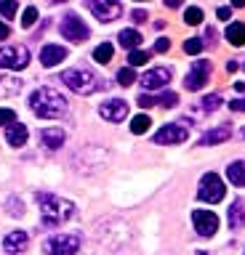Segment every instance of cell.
I'll list each match as a JSON object with an SVG mask.
<instances>
[{
    "mask_svg": "<svg viewBox=\"0 0 245 255\" xmlns=\"http://www.w3.org/2000/svg\"><path fill=\"white\" fill-rule=\"evenodd\" d=\"M37 205H40V221L43 226H61L64 221H69L75 215V205L61 199L56 194H45V191H37L35 194Z\"/></svg>",
    "mask_w": 245,
    "mask_h": 255,
    "instance_id": "cell-1",
    "label": "cell"
},
{
    "mask_svg": "<svg viewBox=\"0 0 245 255\" xmlns=\"http://www.w3.org/2000/svg\"><path fill=\"white\" fill-rule=\"evenodd\" d=\"M29 109L43 120H56L67 112V99L59 91H53V88H37L29 96Z\"/></svg>",
    "mask_w": 245,
    "mask_h": 255,
    "instance_id": "cell-2",
    "label": "cell"
},
{
    "mask_svg": "<svg viewBox=\"0 0 245 255\" xmlns=\"http://www.w3.org/2000/svg\"><path fill=\"white\" fill-rule=\"evenodd\" d=\"M61 83H64L69 91H75V93H80V96H91L93 91L104 88V83H101V80L93 75L91 69H80V67L61 72Z\"/></svg>",
    "mask_w": 245,
    "mask_h": 255,
    "instance_id": "cell-3",
    "label": "cell"
},
{
    "mask_svg": "<svg viewBox=\"0 0 245 255\" xmlns=\"http://www.w3.org/2000/svg\"><path fill=\"white\" fill-rule=\"evenodd\" d=\"M77 250H80V237L77 234H53L43 245L45 255H72Z\"/></svg>",
    "mask_w": 245,
    "mask_h": 255,
    "instance_id": "cell-4",
    "label": "cell"
},
{
    "mask_svg": "<svg viewBox=\"0 0 245 255\" xmlns=\"http://www.w3.org/2000/svg\"><path fill=\"white\" fill-rule=\"evenodd\" d=\"M29 64V51L24 45H0V67L24 69Z\"/></svg>",
    "mask_w": 245,
    "mask_h": 255,
    "instance_id": "cell-5",
    "label": "cell"
},
{
    "mask_svg": "<svg viewBox=\"0 0 245 255\" xmlns=\"http://www.w3.org/2000/svg\"><path fill=\"white\" fill-rule=\"evenodd\" d=\"M224 181L219 178L216 173H205L203 175V181H200V199L203 202H211V205H216L224 199Z\"/></svg>",
    "mask_w": 245,
    "mask_h": 255,
    "instance_id": "cell-6",
    "label": "cell"
},
{
    "mask_svg": "<svg viewBox=\"0 0 245 255\" xmlns=\"http://www.w3.org/2000/svg\"><path fill=\"white\" fill-rule=\"evenodd\" d=\"M61 35H64V40H72V43H85L88 40V27L83 24V19H77V16H64L61 19Z\"/></svg>",
    "mask_w": 245,
    "mask_h": 255,
    "instance_id": "cell-7",
    "label": "cell"
},
{
    "mask_svg": "<svg viewBox=\"0 0 245 255\" xmlns=\"http://www.w3.org/2000/svg\"><path fill=\"white\" fill-rule=\"evenodd\" d=\"M211 77V64L208 61H195L192 69H189V75L184 77V88L187 91H200V88L208 83Z\"/></svg>",
    "mask_w": 245,
    "mask_h": 255,
    "instance_id": "cell-8",
    "label": "cell"
},
{
    "mask_svg": "<svg viewBox=\"0 0 245 255\" xmlns=\"http://www.w3.org/2000/svg\"><path fill=\"white\" fill-rule=\"evenodd\" d=\"M192 221H195V229L200 237H213L219 231V218H216V213H211V210H195Z\"/></svg>",
    "mask_w": 245,
    "mask_h": 255,
    "instance_id": "cell-9",
    "label": "cell"
},
{
    "mask_svg": "<svg viewBox=\"0 0 245 255\" xmlns=\"http://www.w3.org/2000/svg\"><path fill=\"white\" fill-rule=\"evenodd\" d=\"M139 83L144 85L147 91H160V88H165V85L171 83V69L168 67H155V69L144 72Z\"/></svg>",
    "mask_w": 245,
    "mask_h": 255,
    "instance_id": "cell-10",
    "label": "cell"
},
{
    "mask_svg": "<svg viewBox=\"0 0 245 255\" xmlns=\"http://www.w3.org/2000/svg\"><path fill=\"white\" fill-rule=\"evenodd\" d=\"M99 115L107 120V123H120V120L128 117V104L123 99H109L99 107Z\"/></svg>",
    "mask_w": 245,
    "mask_h": 255,
    "instance_id": "cell-11",
    "label": "cell"
},
{
    "mask_svg": "<svg viewBox=\"0 0 245 255\" xmlns=\"http://www.w3.org/2000/svg\"><path fill=\"white\" fill-rule=\"evenodd\" d=\"M187 141V128L181 125H163L160 130L155 133V143H160V146H168V143H181Z\"/></svg>",
    "mask_w": 245,
    "mask_h": 255,
    "instance_id": "cell-12",
    "label": "cell"
},
{
    "mask_svg": "<svg viewBox=\"0 0 245 255\" xmlns=\"http://www.w3.org/2000/svg\"><path fill=\"white\" fill-rule=\"evenodd\" d=\"M88 8L93 11L99 21H112L120 16V3H115V0H99V3H88Z\"/></svg>",
    "mask_w": 245,
    "mask_h": 255,
    "instance_id": "cell-13",
    "label": "cell"
},
{
    "mask_svg": "<svg viewBox=\"0 0 245 255\" xmlns=\"http://www.w3.org/2000/svg\"><path fill=\"white\" fill-rule=\"evenodd\" d=\"M27 245H29V234H27V231H21V229H19V231H11V234L3 239V250L11 253V255L24 253Z\"/></svg>",
    "mask_w": 245,
    "mask_h": 255,
    "instance_id": "cell-14",
    "label": "cell"
},
{
    "mask_svg": "<svg viewBox=\"0 0 245 255\" xmlns=\"http://www.w3.org/2000/svg\"><path fill=\"white\" fill-rule=\"evenodd\" d=\"M64 59H67V48H61V45H45L40 51L43 67H56V64H61Z\"/></svg>",
    "mask_w": 245,
    "mask_h": 255,
    "instance_id": "cell-15",
    "label": "cell"
},
{
    "mask_svg": "<svg viewBox=\"0 0 245 255\" xmlns=\"http://www.w3.org/2000/svg\"><path fill=\"white\" fill-rule=\"evenodd\" d=\"M40 141H43L45 149L56 151V149H61V143H64V130H61V128H45V130H40Z\"/></svg>",
    "mask_w": 245,
    "mask_h": 255,
    "instance_id": "cell-16",
    "label": "cell"
},
{
    "mask_svg": "<svg viewBox=\"0 0 245 255\" xmlns=\"http://www.w3.org/2000/svg\"><path fill=\"white\" fill-rule=\"evenodd\" d=\"M27 125H21V123H13L8 130H5V141H8V146H24L27 143Z\"/></svg>",
    "mask_w": 245,
    "mask_h": 255,
    "instance_id": "cell-17",
    "label": "cell"
},
{
    "mask_svg": "<svg viewBox=\"0 0 245 255\" xmlns=\"http://www.w3.org/2000/svg\"><path fill=\"white\" fill-rule=\"evenodd\" d=\"M227 138H229V128L227 125H219V128H213V130L203 133L200 141H197V146H213V143H221V141H227Z\"/></svg>",
    "mask_w": 245,
    "mask_h": 255,
    "instance_id": "cell-18",
    "label": "cell"
},
{
    "mask_svg": "<svg viewBox=\"0 0 245 255\" xmlns=\"http://www.w3.org/2000/svg\"><path fill=\"white\" fill-rule=\"evenodd\" d=\"M21 91V80L13 77V75H3L0 77V96L8 99V96H16Z\"/></svg>",
    "mask_w": 245,
    "mask_h": 255,
    "instance_id": "cell-19",
    "label": "cell"
},
{
    "mask_svg": "<svg viewBox=\"0 0 245 255\" xmlns=\"http://www.w3.org/2000/svg\"><path fill=\"white\" fill-rule=\"evenodd\" d=\"M229 229L240 231L245 229V210H243V202L237 199V202H232V207H229Z\"/></svg>",
    "mask_w": 245,
    "mask_h": 255,
    "instance_id": "cell-20",
    "label": "cell"
},
{
    "mask_svg": "<svg viewBox=\"0 0 245 255\" xmlns=\"http://www.w3.org/2000/svg\"><path fill=\"white\" fill-rule=\"evenodd\" d=\"M227 178L235 183V186H245V162L243 159H237L227 167Z\"/></svg>",
    "mask_w": 245,
    "mask_h": 255,
    "instance_id": "cell-21",
    "label": "cell"
},
{
    "mask_svg": "<svg viewBox=\"0 0 245 255\" xmlns=\"http://www.w3.org/2000/svg\"><path fill=\"white\" fill-rule=\"evenodd\" d=\"M227 40L232 45H245V24L243 21H232L227 27Z\"/></svg>",
    "mask_w": 245,
    "mask_h": 255,
    "instance_id": "cell-22",
    "label": "cell"
},
{
    "mask_svg": "<svg viewBox=\"0 0 245 255\" xmlns=\"http://www.w3.org/2000/svg\"><path fill=\"white\" fill-rule=\"evenodd\" d=\"M117 40H120L123 48H131V51H136V48L141 45V35L136 29H123L120 35H117Z\"/></svg>",
    "mask_w": 245,
    "mask_h": 255,
    "instance_id": "cell-23",
    "label": "cell"
},
{
    "mask_svg": "<svg viewBox=\"0 0 245 255\" xmlns=\"http://www.w3.org/2000/svg\"><path fill=\"white\" fill-rule=\"evenodd\" d=\"M112 53H115L112 43H101V45H96V51H93V59L99 64H107V61H112Z\"/></svg>",
    "mask_w": 245,
    "mask_h": 255,
    "instance_id": "cell-24",
    "label": "cell"
},
{
    "mask_svg": "<svg viewBox=\"0 0 245 255\" xmlns=\"http://www.w3.org/2000/svg\"><path fill=\"white\" fill-rule=\"evenodd\" d=\"M149 117L147 115H136L133 117V123H131V133H136V135H144L147 130H149Z\"/></svg>",
    "mask_w": 245,
    "mask_h": 255,
    "instance_id": "cell-25",
    "label": "cell"
},
{
    "mask_svg": "<svg viewBox=\"0 0 245 255\" xmlns=\"http://www.w3.org/2000/svg\"><path fill=\"white\" fill-rule=\"evenodd\" d=\"M219 104H221V96L213 93V96H205V99H203L200 104H197V109L208 115V112H216V109H219Z\"/></svg>",
    "mask_w": 245,
    "mask_h": 255,
    "instance_id": "cell-26",
    "label": "cell"
},
{
    "mask_svg": "<svg viewBox=\"0 0 245 255\" xmlns=\"http://www.w3.org/2000/svg\"><path fill=\"white\" fill-rule=\"evenodd\" d=\"M184 21L192 24V27H195V24H200V21H203V11H200L197 5H189L187 11H184Z\"/></svg>",
    "mask_w": 245,
    "mask_h": 255,
    "instance_id": "cell-27",
    "label": "cell"
},
{
    "mask_svg": "<svg viewBox=\"0 0 245 255\" xmlns=\"http://www.w3.org/2000/svg\"><path fill=\"white\" fill-rule=\"evenodd\" d=\"M117 83H120V85H125V88H128V85H133V83H136V72H133L131 67L120 69V72H117Z\"/></svg>",
    "mask_w": 245,
    "mask_h": 255,
    "instance_id": "cell-28",
    "label": "cell"
},
{
    "mask_svg": "<svg viewBox=\"0 0 245 255\" xmlns=\"http://www.w3.org/2000/svg\"><path fill=\"white\" fill-rule=\"evenodd\" d=\"M155 99H157V107H165V109H171V107H176V104H179L176 93H160V96H155Z\"/></svg>",
    "mask_w": 245,
    "mask_h": 255,
    "instance_id": "cell-29",
    "label": "cell"
},
{
    "mask_svg": "<svg viewBox=\"0 0 245 255\" xmlns=\"http://www.w3.org/2000/svg\"><path fill=\"white\" fill-rule=\"evenodd\" d=\"M147 61H149V53H147V51H131V56H128L131 69H133V67H141V64H147Z\"/></svg>",
    "mask_w": 245,
    "mask_h": 255,
    "instance_id": "cell-30",
    "label": "cell"
},
{
    "mask_svg": "<svg viewBox=\"0 0 245 255\" xmlns=\"http://www.w3.org/2000/svg\"><path fill=\"white\" fill-rule=\"evenodd\" d=\"M37 21V8L35 5H27L24 8V16H21V27H32Z\"/></svg>",
    "mask_w": 245,
    "mask_h": 255,
    "instance_id": "cell-31",
    "label": "cell"
},
{
    "mask_svg": "<svg viewBox=\"0 0 245 255\" xmlns=\"http://www.w3.org/2000/svg\"><path fill=\"white\" fill-rule=\"evenodd\" d=\"M184 51H187L189 56H197V53L203 51V40H200V37H189L187 43H184Z\"/></svg>",
    "mask_w": 245,
    "mask_h": 255,
    "instance_id": "cell-32",
    "label": "cell"
},
{
    "mask_svg": "<svg viewBox=\"0 0 245 255\" xmlns=\"http://www.w3.org/2000/svg\"><path fill=\"white\" fill-rule=\"evenodd\" d=\"M13 123H16V112L13 109H0V125L11 128Z\"/></svg>",
    "mask_w": 245,
    "mask_h": 255,
    "instance_id": "cell-33",
    "label": "cell"
},
{
    "mask_svg": "<svg viewBox=\"0 0 245 255\" xmlns=\"http://www.w3.org/2000/svg\"><path fill=\"white\" fill-rule=\"evenodd\" d=\"M16 3L13 0H5V3H0V16H5V19H13V13H16Z\"/></svg>",
    "mask_w": 245,
    "mask_h": 255,
    "instance_id": "cell-34",
    "label": "cell"
},
{
    "mask_svg": "<svg viewBox=\"0 0 245 255\" xmlns=\"http://www.w3.org/2000/svg\"><path fill=\"white\" fill-rule=\"evenodd\" d=\"M168 48H171V40H168V37H160V40L155 43V51H157V53H165Z\"/></svg>",
    "mask_w": 245,
    "mask_h": 255,
    "instance_id": "cell-35",
    "label": "cell"
},
{
    "mask_svg": "<svg viewBox=\"0 0 245 255\" xmlns=\"http://www.w3.org/2000/svg\"><path fill=\"white\" fill-rule=\"evenodd\" d=\"M131 19L136 21V24H141V21H147V11H139V8H136V11L131 13Z\"/></svg>",
    "mask_w": 245,
    "mask_h": 255,
    "instance_id": "cell-36",
    "label": "cell"
},
{
    "mask_svg": "<svg viewBox=\"0 0 245 255\" xmlns=\"http://www.w3.org/2000/svg\"><path fill=\"white\" fill-rule=\"evenodd\" d=\"M229 107H232L235 112H245V101H243V99H235L232 104H229Z\"/></svg>",
    "mask_w": 245,
    "mask_h": 255,
    "instance_id": "cell-37",
    "label": "cell"
},
{
    "mask_svg": "<svg viewBox=\"0 0 245 255\" xmlns=\"http://www.w3.org/2000/svg\"><path fill=\"white\" fill-rule=\"evenodd\" d=\"M229 13H232V8H229V5H221L219 8V19H229Z\"/></svg>",
    "mask_w": 245,
    "mask_h": 255,
    "instance_id": "cell-38",
    "label": "cell"
},
{
    "mask_svg": "<svg viewBox=\"0 0 245 255\" xmlns=\"http://www.w3.org/2000/svg\"><path fill=\"white\" fill-rule=\"evenodd\" d=\"M8 35H11L8 24H3V21H0V40H5V37H8Z\"/></svg>",
    "mask_w": 245,
    "mask_h": 255,
    "instance_id": "cell-39",
    "label": "cell"
}]
</instances>
